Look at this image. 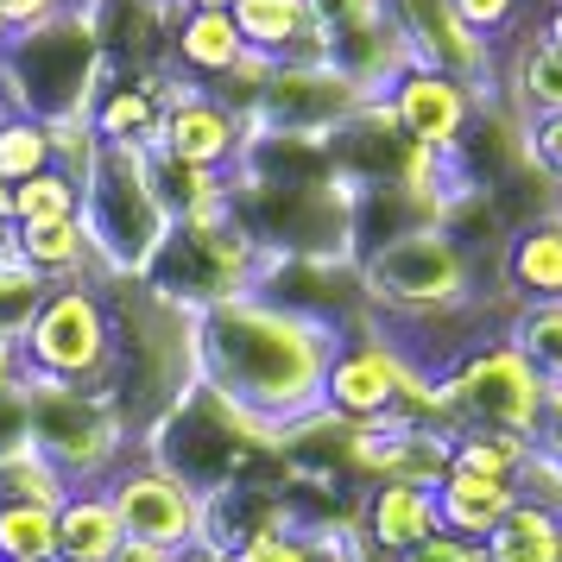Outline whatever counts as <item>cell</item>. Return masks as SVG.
<instances>
[{
	"mask_svg": "<svg viewBox=\"0 0 562 562\" xmlns=\"http://www.w3.org/2000/svg\"><path fill=\"white\" fill-rule=\"evenodd\" d=\"M335 341L341 329L329 323L284 310L259 291H240V297L196 310V380L272 436H284L291 424L323 411Z\"/></svg>",
	"mask_w": 562,
	"mask_h": 562,
	"instance_id": "cell-1",
	"label": "cell"
},
{
	"mask_svg": "<svg viewBox=\"0 0 562 562\" xmlns=\"http://www.w3.org/2000/svg\"><path fill=\"white\" fill-rule=\"evenodd\" d=\"M108 82V52L95 38L89 7H64L38 26H13L0 45V95L26 121H82Z\"/></svg>",
	"mask_w": 562,
	"mask_h": 562,
	"instance_id": "cell-2",
	"label": "cell"
},
{
	"mask_svg": "<svg viewBox=\"0 0 562 562\" xmlns=\"http://www.w3.org/2000/svg\"><path fill=\"white\" fill-rule=\"evenodd\" d=\"M360 291H367L373 323H424V316L486 297V266L449 228L417 222L380 240L373 254H360Z\"/></svg>",
	"mask_w": 562,
	"mask_h": 562,
	"instance_id": "cell-3",
	"label": "cell"
},
{
	"mask_svg": "<svg viewBox=\"0 0 562 562\" xmlns=\"http://www.w3.org/2000/svg\"><path fill=\"white\" fill-rule=\"evenodd\" d=\"M82 228L95 247L102 279H146L158 247L171 240V209L158 203L153 153L133 146H102L95 165L82 171Z\"/></svg>",
	"mask_w": 562,
	"mask_h": 562,
	"instance_id": "cell-4",
	"label": "cell"
},
{
	"mask_svg": "<svg viewBox=\"0 0 562 562\" xmlns=\"http://www.w3.org/2000/svg\"><path fill=\"white\" fill-rule=\"evenodd\" d=\"M543 373L512 348V335H486L468 360H456L436 380V417L442 430H493V436H543Z\"/></svg>",
	"mask_w": 562,
	"mask_h": 562,
	"instance_id": "cell-5",
	"label": "cell"
},
{
	"mask_svg": "<svg viewBox=\"0 0 562 562\" xmlns=\"http://www.w3.org/2000/svg\"><path fill=\"white\" fill-rule=\"evenodd\" d=\"M20 373L108 392L114 373V310L102 284H52L32 329L20 335Z\"/></svg>",
	"mask_w": 562,
	"mask_h": 562,
	"instance_id": "cell-6",
	"label": "cell"
},
{
	"mask_svg": "<svg viewBox=\"0 0 562 562\" xmlns=\"http://www.w3.org/2000/svg\"><path fill=\"white\" fill-rule=\"evenodd\" d=\"M32 398V449L52 456L70 486H102L121 468V442H127V417L114 411L108 392L89 385H64V380H38L20 373Z\"/></svg>",
	"mask_w": 562,
	"mask_h": 562,
	"instance_id": "cell-7",
	"label": "cell"
},
{
	"mask_svg": "<svg viewBox=\"0 0 562 562\" xmlns=\"http://www.w3.org/2000/svg\"><path fill=\"white\" fill-rule=\"evenodd\" d=\"M411 367L417 360L392 341V335L367 316L335 341L329 380H323V411L341 417V424H398V392H405Z\"/></svg>",
	"mask_w": 562,
	"mask_h": 562,
	"instance_id": "cell-8",
	"label": "cell"
},
{
	"mask_svg": "<svg viewBox=\"0 0 562 562\" xmlns=\"http://www.w3.org/2000/svg\"><path fill=\"white\" fill-rule=\"evenodd\" d=\"M108 499L121 512L133 543H158V550H196L209 531V499L190 481H178L171 468H158L153 456H133L108 474Z\"/></svg>",
	"mask_w": 562,
	"mask_h": 562,
	"instance_id": "cell-9",
	"label": "cell"
},
{
	"mask_svg": "<svg viewBox=\"0 0 562 562\" xmlns=\"http://www.w3.org/2000/svg\"><path fill=\"white\" fill-rule=\"evenodd\" d=\"M360 108H367V95L335 64L304 57V64H279L272 70V82H266V95L254 108V133H284V139L329 146Z\"/></svg>",
	"mask_w": 562,
	"mask_h": 562,
	"instance_id": "cell-10",
	"label": "cell"
},
{
	"mask_svg": "<svg viewBox=\"0 0 562 562\" xmlns=\"http://www.w3.org/2000/svg\"><path fill=\"white\" fill-rule=\"evenodd\" d=\"M380 102L392 108V121H398V133H405L411 146L449 158L461 139H468V127H474V114H481L486 95L474 89V82H461V77H449V70L411 57Z\"/></svg>",
	"mask_w": 562,
	"mask_h": 562,
	"instance_id": "cell-11",
	"label": "cell"
},
{
	"mask_svg": "<svg viewBox=\"0 0 562 562\" xmlns=\"http://www.w3.org/2000/svg\"><path fill=\"white\" fill-rule=\"evenodd\" d=\"M254 146V121L228 108L215 89H196V82L183 77L171 108H165V127H158V146L153 153H171L183 165H196V171H222L234 178L240 171V158Z\"/></svg>",
	"mask_w": 562,
	"mask_h": 562,
	"instance_id": "cell-12",
	"label": "cell"
},
{
	"mask_svg": "<svg viewBox=\"0 0 562 562\" xmlns=\"http://www.w3.org/2000/svg\"><path fill=\"white\" fill-rule=\"evenodd\" d=\"M486 291L512 310L562 304V203L512 222L493 266H486Z\"/></svg>",
	"mask_w": 562,
	"mask_h": 562,
	"instance_id": "cell-13",
	"label": "cell"
},
{
	"mask_svg": "<svg viewBox=\"0 0 562 562\" xmlns=\"http://www.w3.org/2000/svg\"><path fill=\"white\" fill-rule=\"evenodd\" d=\"M355 525L367 537V550L385 562L411 557L424 537L442 531V512H436V486H417V481H373L367 499L355 506Z\"/></svg>",
	"mask_w": 562,
	"mask_h": 562,
	"instance_id": "cell-14",
	"label": "cell"
},
{
	"mask_svg": "<svg viewBox=\"0 0 562 562\" xmlns=\"http://www.w3.org/2000/svg\"><path fill=\"white\" fill-rule=\"evenodd\" d=\"M499 102L518 121H550L562 114V52L543 32H518L512 45H499Z\"/></svg>",
	"mask_w": 562,
	"mask_h": 562,
	"instance_id": "cell-15",
	"label": "cell"
},
{
	"mask_svg": "<svg viewBox=\"0 0 562 562\" xmlns=\"http://www.w3.org/2000/svg\"><path fill=\"white\" fill-rule=\"evenodd\" d=\"M518 506V486L493 481V474H468L449 461V474L436 481V512H442V531L468 537V543H486V537L506 525V512Z\"/></svg>",
	"mask_w": 562,
	"mask_h": 562,
	"instance_id": "cell-16",
	"label": "cell"
},
{
	"mask_svg": "<svg viewBox=\"0 0 562 562\" xmlns=\"http://www.w3.org/2000/svg\"><path fill=\"white\" fill-rule=\"evenodd\" d=\"M240 57H247V38L234 26V13H178V26H171V70L178 77H190L196 89H215Z\"/></svg>",
	"mask_w": 562,
	"mask_h": 562,
	"instance_id": "cell-17",
	"label": "cell"
},
{
	"mask_svg": "<svg viewBox=\"0 0 562 562\" xmlns=\"http://www.w3.org/2000/svg\"><path fill=\"white\" fill-rule=\"evenodd\" d=\"M13 247H20V259H26L45 284H102V266H95V247H89L82 215L13 228Z\"/></svg>",
	"mask_w": 562,
	"mask_h": 562,
	"instance_id": "cell-18",
	"label": "cell"
},
{
	"mask_svg": "<svg viewBox=\"0 0 562 562\" xmlns=\"http://www.w3.org/2000/svg\"><path fill=\"white\" fill-rule=\"evenodd\" d=\"M127 543V525L108 499V486H77L57 506V562H114Z\"/></svg>",
	"mask_w": 562,
	"mask_h": 562,
	"instance_id": "cell-19",
	"label": "cell"
},
{
	"mask_svg": "<svg viewBox=\"0 0 562 562\" xmlns=\"http://www.w3.org/2000/svg\"><path fill=\"white\" fill-rule=\"evenodd\" d=\"M234 26L247 38V52L272 57V64H304V57H316L310 0H234Z\"/></svg>",
	"mask_w": 562,
	"mask_h": 562,
	"instance_id": "cell-20",
	"label": "cell"
},
{
	"mask_svg": "<svg viewBox=\"0 0 562 562\" xmlns=\"http://www.w3.org/2000/svg\"><path fill=\"white\" fill-rule=\"evenodd\" d=\"M562 557V518L557 512L518 499L506 512V525L486 537V562H557Z\"/></svg>",
	"mask_w": 562,
	"mask_h": 562,
	"instance_id": "cell-21",
	"label": "cell"
},
{
	"mask_svg": "<svg viewBox=\"0 0 562 562\" xmlns=\"http://www.w3.org/2000/svg\"><path fill=\"white\" fill-rule=\"evenodd\" d=\"M45 297H52V284L20 259L13 228H7V234H0V341H13V348H20V335L32 329V316H38Z\"/></svg>",
	"mask_w": 562,
	"mask_h": 562,
	"instance_id": "cell-22",
	"label": "cell"
},
{
	"mask_svg": "<svg viewBox=\"0 0 562 562\" xmlns=\"http://www.w3.org/2000/svg\"><path fill=\"white\" fill-rule=\"evenodd\" d=\"M64 215H82V178L57 171V165L7 190V228H32V222H64Z\"/></svg>",
	"mask_w": 562,
	"mask_h": 562,
	"instance_id": "cell-23",
	"label": "cell"
},
{
	"mask_svg": "<svg viewBox=\"0 0 562 562\" xmlns=\"http://www.w3.org/2000/svg\"><path fill=\"white\" fill-rule=\"evenodd\" d=\"M512 348L531 360L537 373H543V385H562V304H525L512 310Z\"/></svg>",
	"mask_w": 562,
	"mask_h": 562,
	"instance_id": "cell-24",
	"label": "cell"
},
{
	"mask_svg": "<svg viewBox=\"0 0 562 562\" xmlns=\"http://www.w3.org/2000/svg\"><path fill=\"white\" fill-rule=\"evenodd\" d=\"M537 442L525 436H493V430H456L449 436V461L468 468V474H493V481H512L518 486V468L531 461Z\"/></svg>",
	"mask_w": 562,
	"mask_h": 562,
	"instance_id": "cell-25",
	"label": "cell"
},
{
	"mask_svg": "<svg viewBox=\"0 0 562 562\" xmlns=\"http://www.w3.org/2000/svg\"><path fill=\"white\" fill-rule=\"evenodd\" d=\"M0 562H57V506H0Z\"/></svg>",
	"mask_w": 562,
	"mask_h": 562,
	"instance_id": "cell-26",
	"label": "cell"
},
{
	"mask_svg": "<svg viewBox=\"0 0 562 562\" xmlns=\"http://www.w3.org/2000/svg\"><path fill=\"white\" fill-rule=\"evenodd\" d=\"M52 165H57V153H52V127H45V121L13 114V121L0 127V183H7V190L38 178V171H52Z\"/></svg>",
	"mask_w": 562,
	"mask_h": 562,
	"instance_id": "cell-27",
	"label": "cell"
},
{
	"mask_svg": "<svg viewBox=\"0 0 562 562\" xmlns=\"http://www.w3.org/2000/svg\"><path fill=\"white\" fill-rule=\"evenodd\" d=\"M461 26L486 38V45H512L518 32L537 26V0H456Z\"/></svg>",
	"mask_w": 562,
	"mask_h": 562,
	"instance_id": "cell-28",
	"label": "cell"
},
{
	"mask_svg": "<svg viewBox=\"0 0 562 562\" xmlns=\"http://www.w3.org/2000/svg\"><path fill=\"white\" fill-rule=\"evenodd\" d=\"M518 499H531V506H543V512L562 518V456H550L543 442H537L531 461L518 468Z\"/></svg>",
	"mask_w": 562,
	"mask_h": 562,
	"instance_id": "cell-29",
	"label": "cell"
},
{
	"mask_svg": "<svg viewBox=\"0 0 562 562\" xmlns=\"http://www.w3.org/2000/svg\"><path fill=\"white\" fill-rule=\"evenodd\" d=\"M32 449V398L26 380H0V461Z\"/></svg>",
	"mask_w": 562,
	"mask_h": 562,
	"instance_id": "cell-30",
	"label": "cell"
},
{
	"mask_svg": "<svg viewBox=\"0 0 562 562\" xmlns=\"http://www.w3.org/2000/svg\"><path fill=\"white\" fill-rule=\"evenodd\" d=\"M525 139H531L537 171L562 190V114H550V121H525Z\"/></svg>",
	"mask_w": 562,
	"mask_h": 562,
	"instance_id": "cell-31",
	"label": "cell"
},
{
	"mask_svg": "<svg viewBox=\"0 0 562 562\" xmlns=\"http://www.w3.org/2000/svg\"><path fill=\"white\" fill-rule=\"evenodd\" d=\"M398 562H486V543H468V537H456V531H436Z\"/></svg>",
	"mask_w": 562,
	"mask_h": 562,
	"instance_id": "cell-32",
	"label": "cell"
},
{
	"mask_svg": "<svg viewBox=\"0 0 562 562\" xmlns=\"http://www.w3.org/2000/svg\"><path fill=\"white\" fill-rule=\"evenodd\" d=\"M64 7H77V0H0V13H7V26H38V20H52Z\"/></svg>",
	"mask_w": 562,
	"mask_h": 562,
	"instance_id": "cell-33",
	"label": "cell"
},
{
	"mask_svg": "<svg viewBox=\"0 0 562 562\" xmlns=\"http://www.w3.org/2000/svg\"><path fill=\"white\" fill-rule=\"evenodd\" d=\"M114 562H183V557H178V550H158V543H133V537H127Z\"/></svg>",
	"mask_w": 562,
	"mask_h": 562,
	"instance_id": "cell-34",
	"label": "cell"
},
{
	"mask_svg": "<svg viewBox=\"0 0 562 562\" xmlns=\"http://www.w3.org/2000/svg\"><path fill=\"white\" fill-rule=\"evenodd\" d=\"M537 32H543V38H550V45L562 52V0H550V7H537Z\"/></svg>",
	"mask_w": 562,
	"mask_h": 562,
	"instance_id": "cell-35",
	"label": "cell"
},
{
	"mask_svg": "<svg viewBox=\"0 0 562 562\" xmlns=\"http://www.w3.org/2000/svg\"><path fill=\"white\" fill-rule=\"evenodd\" d=\"M183 562H234V550H222V543H196V550H183Z\"/></svg>",
	"mask_w": 562,
	"mask_h": 562,
	"instance_id": "cell-36",
	"label": "cell"
},
{
	"mask_svg": "<svg viewBox=\"0 0 562 562\" xmlns=\"http://www.w3.org/2000/svg\"><path fill=\"white\" fill-rule=\"evenodd\" d=\"M183 13H234V0H178Z\"/></svg>",
	"mask_w": 562,
	"mask_h": 562,
	"instance_id": "cell-37",
	"label": "cell"
},
{
	"mask_svg": "<svg viewBox=\"0 0 562 562\" xmlns=\"http://www.w3.org/2000/svg\"><path fill=\"white\" fill-rule=\"evenodd\" d=\"M0 234H7V183H0Z\"/></svg>",
	"mask_w": 562,
	"mask_h": 562,
	"instance_id": "cell-38",
	"label": "cell"
},
{
	"mask_svg": "<svg viewBox=\"0 0 562 562\" xmlns=\"http://www.w3.org/2000/svg\"><path fill=\"white\" fill-rule=\"evenodd\" d=\"M7 121H13V108H7V95H0V127H7Z\"/></svg>",
	"mask_w": 562,
	"mask_h": 562,
	"instance_id": "cell-39",
	"label": "cell"
},
{
	"mask_svg": "<svg viewBox=\"0 0 562 562\" xmlns=\"http://www.w3.org/2000/svg\"><path fill=\"white\" fill-rule=\"evenodd\" d=\"M7 32H13V26H7V13H0V45H7Z\"/></svg>",
	"mask_w": 562,
	"mask_h": 562,
	"instance_id": "cell-40",
	"label": "cell"
},
{
	"mask_svg": "<svg viewBox=\"0 0 562 562\" xmlns=\"http://www.w3.org/2000/svg\"><path fill=\"white\" fill-rule=\"evenodd\" d=\"M158 7H178V0H158Z\"/></svg>",
	"mask_w": 562,
	"mask_h": 562,
	"instance_id": "cell-41",
	"label": "cell"
},
{
	"mask_svg": "<svg viewBox=\"0 0 562 562\" xmlns=\"http://www.w3.org/2000/svg\"><path fill=\"white\" fill-rule=\"evenodd\" d=\"M557 562H562V557H557Z\"/></svg>",
	"mask_w": 562,
	"mask_h": 562,
	"instance_id": "cell-42",
	"label": "cell"
}]
</instances>
